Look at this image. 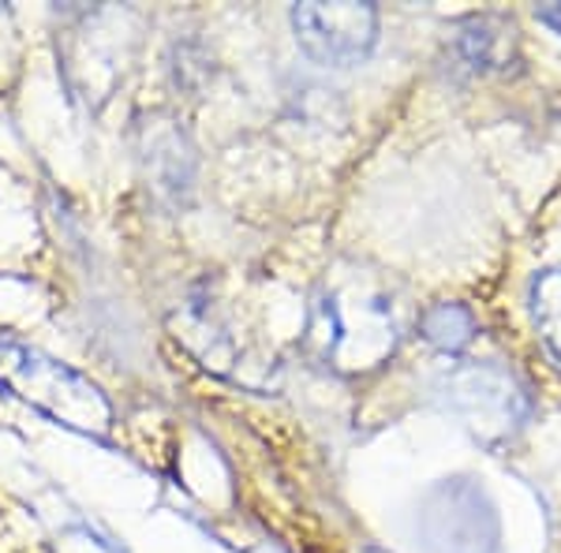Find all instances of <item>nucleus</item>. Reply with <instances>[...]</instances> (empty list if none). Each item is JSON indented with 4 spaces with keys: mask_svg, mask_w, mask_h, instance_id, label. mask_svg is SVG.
<instances>
[{
    "mask_svg": "<svg viewBox=\"0 0 561 553\" xmlns=\"http://www.w3.org/2000/svg\"><path fill=\"white\" fill-rule=\"evenodd\" d=\"M293 31L307 57L322 65H356L375 49L378 12L370 4H300Z\"/></svg>",
    "mask_w": 561,
    "mask_h": 553,
    "instance_id": "f257e3e1",
    "label": "nucleus"
},
{
    "mask_svg": "<svg viewBox=\"0 0 561 553\" xmlns=\"http://www.w3.org/2000/svg\"><path fill=\"white\" fill-rule=\"evenodd\" d=\"M505 34H513V26L491 31V20H479V23H472V26H468V31L457 38V53L465 57V65L472 68V71L502 68L505 45L513 42V38H505Z\"/></svg>",
    "mask_w": 561,
    "mask_h": 553,
    "instance_id": "39448f33",
    "label": "nucleus"
},
{
    "mask_svg": "<svg viewBox=\"0 0 561 553\" xmlns=\"http://www.w3.org/2000/svg\"><path fill=\"white\" fill-rule=\"evenodd\" d=\"M531 319L539 325V337L561 359V269H547L531 285Z\"/></svg>",
    "mask_w": 561,
    "mask_h": 553,
    "instance_id": "20e7f679",
    "label": "nucleus"
},
{
    "mask_svg": "<svg viewBox=\"0 0 561 553\" xmlns=\"http://www.w3.org/2000/svg\"><path fill=\"white\" fill-rule=\"evenodd\" d=\"M449 389H454L449 401H454L457 412L465 415L479 434H494V430L505 434L528 415L524 389L497 367L460 370L454 382H449Z\"/></svg>",
    "mask_w": 561,
    "mask_h": 553,
    "instance_id": "f03ea898",
    "label": "nucleus"
},
{
    "mask_svg": "<svg viewBox=\"0 0 561 553\" xmlns=\"http://www.w3.org/2000/svg\"><path fill=\"white\" fill-rule=\"evenodd\" d=\"M542 20H547L554 31L561 34V4H554V8H542Z\"/></svg>",
    "mask_w": 561,
    "mask_h": 553,
    "instance_id": "423d86ee",
    "label": "nucleus"
},
{
    "mask_svg": "<svg viewBox=\"0 0 561 553\" xmlns=\"http://www.w3.org/2000/svg\"><path fill=\"white\" fill-rule=\"evenodd\" d=\"M423 337L446 352H460L476 337V319L468 307L460 303H438L423 314Z\"/></svg>",
    "mask_w": 561,
    "mask_h": 553,
    "instance_id": "7ed1b4c3",
    "label": "nucleus"
}]
</instances>
